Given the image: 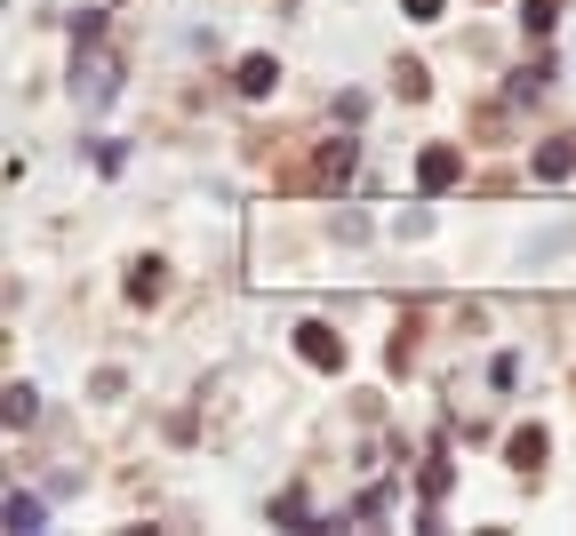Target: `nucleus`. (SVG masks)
Masks as SVG:
<instances>
[{
	"instance_id": "f257e3e1",
	"label": "nucleus",
	"mask_w": 576,
	"mask_h": 536,
	"mask_svg": "<svg viewBox=\"0 0 576 536\" xmlns=\"http://www.w3.org/2000/svg\"><path fill=\"white\" fill-rule=\"evenodd\" d=\"M113 88H121V73H113V56H96V41L73 56V96L96 113V105H113Z\"/></svg>"
},
{
	"instance_id": "f03ea898",
	"label": "nucleus",
	"mask_w": 576,
	"mask_h": 536,
	"mask_svg": "<svg viewBox=\"0 0 576 536\" xmlns=\"http://www.w3.org/2000/svg\"><path fill=\"white\" fill-rule=\"evenodd\" d=\"M296 353L313 360V368H328V377L345 368V345H336V328H328V320H296Z\"/></svg>"
},
{
	"instance_id": "7ed1b4c3",
	"label": "nucleus",
	"mask_w": 576,
	"mask_h": 536,
	"mask_svg": "<svg viewBox=\"0 0 576 536\" xmlns=\"http://www.w3.org/2000/svg\"><path fill=\"white\" fill-rule=\"evenodd\" d=\"M457 177H464L457 145H425V153H417V185H425V192H449Z\"/></svg>"
},
{
	"instance_id": "20e7f679",
	"label": "nucleus",
	"mask_w": 576,
	"mask_h": 536,
	"mask_svg": "<svg viewBox=\"0 0 576 536\" xmlns=\"http://www.w3.org/2000/svg\"><path fill=\"white\" fill-rule=\"evenodd\" d=\"M504 464H513V473H536V464H545V432H536V424H521L513 441H504Z\"/></svg>"
},
{
	"instance_id": "39448f33",
	"label": "nucleus",
	"mask_w": 576,
	"mask_h": 536,
	"mask_svg": "<svg viewBox=\"0 0 576 536\" xmlns=\"http://www.w3.org/2000/svg\"><path fill=\"white\" fill-rule=\"evenodd\" d=\"M232 81H241V96H273V81H281V64H273V56L256 49V56H241V73H232Z\"/></svg>"
},
{
	"instance_id": "423d86ee",
	"label": "nucleus",
	"mask_w": 576,
	"mask_h": 536,
	"mask_svg": "<svg viewBox=\"0 0 576 536\" xmlns=\"http://www.w3.org/2000/svg\"><path fill=\"white\" fill-rule=\"evenodd\" d=\"M353 169H360V145H353V137H336V145L321 153V169H313V177H321V185H345Z\"/></svg>"
},
{
	"instance_id": "0eeeda50",
	"label": "nucleus",
	"mask_w": 576,
	"mask_h": 536,
	"mask_svg": "<svg viewBox=\"0 0 576 536\" xmlns=\"http://www.w3.org/2000/svg\"><path fill=\"white\" fill-rule=\"evenodd\" d=\"M9 528H17V536L49 528V505H41V496H32V488H9Z\"/></svg>"
},
{
	"instance_id": "6e6552de",
	"label": "nucleus",
	"mask_w": 576,
	"mask_h": 536,
	"mask_svg": "<svg viewBox=\"0 0 576 536\" xmlns=\"http://www.w3.org/2000/svg\"><path fill=\"white\" fill-rule=\"evenodd\" d=\"M528 169L545 177V185H561V177L576 169V145H561V137H553V145H536V160H528Z\"/></svg>"
},
{
	"instance_id": "1a4fd4ad",
	"label": "nucleus",
	"mask_w": 576,
	"mask_h": 536,
	"mask_svg": "<svg viewBox=\"0 0 576 536\" xmlns=\"http://www.w3.org/2000/svg\"><path fill=\"white\" fill-rule=\"evenodd\" d=\"M128 296H137V305H153V296H160V256H137V264H128Z\"/></svg>"
},
{
	"instance_id": "9d476101",
	"label": "nucleus",
	"mask_w": 576,
	"mask_h": 536,
	"mask_svg": "<svg viewBox=\"0 0 576 536\" xmlns=\"http://www.w3.org/2000/svg\"><path fill=\"white\" fill-rule=\"evenodd\" d=\"M553 0H521V32H528V41H545V32H553Z\"/></svg>"
},
{
	"instance_id": "9b49d317",
	"label": "nucleus",
	"mask_w": 576,
	"mask_h": 536,
	"mask_svg": "<svg viewBox=\"0 0 576 536\" xmlns=\"http://www.w3.org/2000/svg\"><path fill=\"white\" fill-rule=\"evenodd\" d=\"M545 81H553V64H521V73H513V96H545Z\"/></svg>"
},
{
	"instance_id": "f8f14e48",
	"label": "nucleus",
	"mask_w": 576,
	"mask_h": 536,
	"mask_svg": "<svg viewBox=\"0 0 576 536\" xmlns=\"http://www.w3.org/2000/svg\"><path fill=\"white\" fill-rule=\"evenodd\" d=\"M9 424H32V385H9Z\"/></svg>"
},
{
	"instance_id": "ddd939ff",
	"label": "nucleus",
	"mask_w": 576,
	"mask_h": 536,
	"mask_svg": "<svg viewBox=\"0 0 576 536\" xmlns=\"http://www.w3.org/2000/svg\"><path fill=\"white\" fill-rule=\"evenodd\" d=\"M400 9H409V17H417V24H432V17H440V9H449V0H400Z\"/></svg>"
}]
</instances>
